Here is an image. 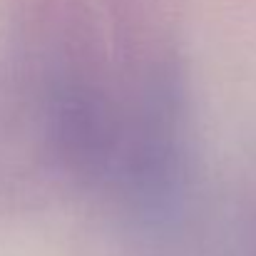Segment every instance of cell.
Wrapping results in <instances>:
<instances>
[{
	"label": "cell",
	"instance_id": "cell-1",
	"mask_svg": "<svg viewBox=\"0 0 256 256\" xmlns=\"http://www.w3.org/2000/svg\"><path fill=\"white\" fill-rule=\"evenodd\" d=\"M15 80L48 162L85 192L114 194L124 92L112 38L90 0H12Z\"/></svg>",
	"mask_w": 256,
	"mask_h": 256
}]
</instances>
